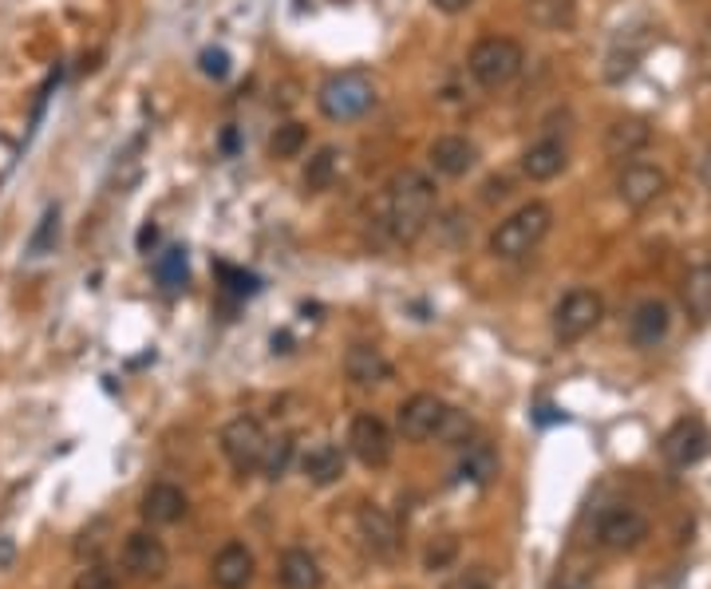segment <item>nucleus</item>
<instances>
[{
    "instance_id": "nucleus-1",
    "label": "nucleus",
    "mask_w": 711,
    "mask_h": 589,
    "mask_svg": "<svg viewBox=\"0 0 711 589\" xmlns=\"http://www.w3.org/2000/svg\"><path fill=\"white\" fill-rule=\"evenodd\" d=\"M435 182L427 179L424 171H399L396 179L387 182V230L396 242H415V237H424V230L431 226L435 219Z\"/></svg>"
},
{
    "instance_id": "nucleus-2",
    "label": "nucleus",
    "mask_w": 711,
    "mask_h": 589,
    "mask_svg": "<svg viewBox=\"0 0 711 589\" xmlns=\"http://www.w3.org/2000/svg\"><path fill=\"white\" fill-rule=\"evenodd\" d=\"M549 226H553V210L546 202H526L510 214V219L498 222V230L490 234V254L502 257V262H518V257L534 254L541 242H546Z\"/></svg>"
},
{
    "instance_id": "nucleus-3",
    "label": "nucleus",
    "mask_w": 711,
    "mask_h": 589,
    "mask_svg": "<svg viewBox=\"0 0 711 589\" xmlns=\"http://www.w3.org/2000/svg\"><path fill=\"white\" fill-rule=\"evenodd\" d=\"M316 103L333 123H352V119L368 115L376 108V83H372L368 72H336L321 83Z\"/></svg>"
},
{
    "instance_id": "nucleus-4",
    "label": "nucleus",
    "mask_w": 711,
    "mask_h": 589,
    "mask_svg": "<svg viewBox=\"0 0 711 589\" xmlns=\"http://www.w3.org/2000/svg\"><path fill=\"white\" fill-rule=\"evenodd\" d=\"M522 64H526V52L514 37H483L467 55V68L470 75H475V83H483V88L490 91L518 80Z\"/></svg>"
},
{
    "instance_id": "nucleus-5",
    "label": "nucleus",
    "mask_w": 711,
    "mask_h": 589,
    "mask_svg": "<svg viewBox=\"0 0 711 589\" xmlns=\"http://www.w3.org/2000/svg\"><path fill=\"white\" fill-rule=\"evenodd\" d=\"M605 317V301L593 290H569L553 308V336L561 345H573L581 336H589Z\"/></svg>"
},
{
    "instance_id": "nucleus-6",
    "label": "nucleus",
    "mask_w": 711,
    "mask_h": 589,
    "mask_svg": "<svg viewBox=\"0 0 711 589\" xmlns=\"http://www.w3.org/2000/svg\"><path fill=\"white\" fill-rule=\"evenodd\" d=\"M265 447H270V436H265V427L253 416H237L222 427V455L230 459V467L237 475L257 471L265 459Z\"/></svg>"
},
{
    "instance_id": "nucleus-7",
    "label": "nucleus",
    "mask_w": 711,
    "mask_h": 589,
    "mask_svg": "<svg viewBox=\"0 0 711 589\" xmlns=\"http://www.w3.org/2000/svg\"><path fill=\"white\" fill-rule=\"evenodd\" d=\"M356 538H360V546L376 562H396L399 550H404L399 522L387 515L384 507H376V502H364V507L356 510Z\"/></svg>"
},
{
    "instance_id": "nucleus-8",
    "label": "nucleus",
    "mask_w": 711,
    "mask_h": 589,
    "mask_svg": "<svg viewBox=\"0 0 711 589\" xmlns=\"http://www.w3.org/2000/svg\"><path fill=\"white\" fill-rule=\"evenodd\" d=\"M708 451H711V431L708 424L695 416L676 419V424L668 427V436L660 439V455H664L668 467H676V471H688V467L703 463Z\"/></svg>"
},
{
    "instance_id": "nucleus-9",
    "label": "nucleus",
    "mask_w": 711,
    "mask_h": 589,
    "mask_svg": "<svg viewBox=\"0 0 711 589\" xmlns=\"http://www.w3.org/2000/svg\"><path fill=\"white\" fill-rule=\"evenodd\" d=\"M348 451L356 455L364 467L379 471V467H387L392 455H396V436H392V427H387L384 419L364 412V416H356L348 427Z\"/></svg>"
},
{
    "instance_id": "nucleus-10",
    "label": "nucleus",
    "mask_w": 711,
    "mask_h": 589,
    "mask_svg": "<svg viewBox=\"0 0 711 589\" xmlns=\"http://www.w3.org/2000/svg\"><path fill=\"white\" fill-rule=\"evenodd\" d=\"M447 404H443L435 392H415L412 399H404L396 412V427L399 436L412 439V444H427L443 431V419H447Z\"/></svg>"
},
{
    "instance_id": "nucleus-11",
    "label": "nucleus",
    "mask_w": 711,
    "mask_h": 589,
    "mask_svg": "<svg viewBox=\"0 0 711 589\" xmlns=\"http://www.w3.org/2000/svg\"><path fill=\"white\" fill-rule=\"evenodd\" d=\"M649 538V518L637 507H609L597 518V542L612 554H629Z\"/></svg>"
},
{
    "instance_id": "nucleus-12",
    "label": "nucleus",
    "mask_w": 711,
    "mask_h": 589,
    "mask_svg": "<svg viewBox=\"0 0 711 589\" xmlns=\"http://www.w3.org/2000/svg\"><path fill=\"white\" fill-rule=\"evenodd\" d=\"M123 566L139 581H163L171 570V554H166L163 538H154L151 530H135L123 542Z\"/></svg>"
},
{
    "instance_id": "nucleus-13",
    "label": "nucleus",
    "mask_w": 711,
    "mask_h": 589,
    "mask_svg": "<svg viewBox=\"0 0 711 589\" xmlns=\"http://www.w3.org/2000/svg\"><path fill=\"white\" fill-rule=\"evenodd\" d=\"M668 191V174L652 163H629L617 179V199L629 210H649Z\"/></svg>"
},
{
    "instance_id": "nucleus-14",
    "label": "nucleus",
    "mask_w": 711,
    "mask_h": 589,
    "mask_svg": "<svg viewBox=\"0 0 711 589\" xmlns=\"http://www.w3.org/2000/svg\"><path fill=\"white\" fill-rule=\"evenodd\" d=\"M257 573V558L245 542H225L210 562V581L217 589H250Z\"/></svg>"
},
{
    "instance_id": "nucleus-15",
    "label": "nucleus",
    "mask_w": 711,
    "mask_h": 589,
    "mask_svg": "<svg viewBox=\"0 0 711 589\" xmlns=\"http://www.w3.org/2000/svg\"><path fill=\"white\" fill-rule=\"evenodd\" d=\"M427 159H431V166L443 179H463V174L475 171L478 146L467 135H439L431 143V151H427Z\"/></svg>"
},
{
    "instance_id": "nucleus-16",
    "label": "nucleus",
    "mask_w": 711,
    "mask_h": 589,
    "mask_svg": "<svg viewBox=\"0 0 711 589\" xmlns=\"http://www.w3.org/2000/svg\"><path fill=\"white\" fill-rule=\"evenodd\" d=\"M139 515H143L146 526H174L186 515V495H182V487H174V483H151V487L143 490Z\"/></svg>"
},
{
    "instance_id": "nucleus-17",
    "label": "nucleus",
    "mask_w": 711,
    "mask_h": 589,
    "mask_svg": "<svg viewBox=\"0 0 711 589\" xmlns=\"http://www.w3.org/2000/svg\"><path fill=\"white\" fill-rule=\"evenodd\" d=\"M344 376L356 388H379V384L392 380V360L376 345H352L344 356Z\"/></svg>"
},
{
    "instance_id": "nucleus-18",
    "label": "nucleus",
    "mask_w": 711,
    "mask_h": 589,
    "mask_svg": "<svg viewBox=\"0 0 711 589\" xmlns=\"http://www.w3.org/2000/svg\"><path fill=\"white\" fill-rule=\"evenodd\" d=\"M672 328V313L664 301H640L629 317V341L637 348H657Z\"/></svg>"
},
{
    "instance_id": "nucleus-19",
    "label": "nucleus",
    "mask_w": 711,
    "mask_h": 589,
    "mask_svg": "<svg viewBox=\"0 0 711 589\" xmlns=\"http://www.w3.org/2000/svg\"><path fill=\"white\" fill-rule=\"evenodd\" d=\"M566 166H569V151H566V143H558V139H538V143L526 146V154H522V174L530 182L558 179Z\"/></svg>"
},
{
    "instance_id": "nucleus-20",
    "label": "nucleus",
    "mask_w": 711,
    "mask_h": 589,
    "mask_svg": "<svg viewBox=\"0 0 711 589\" xmlns=\"http://www.w3.org/2000/svg\"><path fill=\"white\" fill-rule=\"evenodd\" d=\"M277 586L281 589H321L325 586V573H321V562L313 554L293 546V550L281 554L277 562Z\"/></svg>"
},
{
    "instance_id": "nucleus-21",
    "label": "nucleus",
    "mask_w": 711,
    "mask_h": 589,
    "mask_svg": "<svg viewBox=\"0 0 711 589\" xmlns=\"http://www.w3.org/2000/svg\"><path fill=\"white\" fill-rule=\"evenodd\" d=\"M301 471L313 487H333V483L344 479V451L336 444H316L305 451L301 459Z\"/></svg>"
},
{
    "instance_id": "nucleus-22",
    "label": "nucleus",
    "mask_w": 711,
    "mask_h": 589,
    "mask_svg": "<svg viewBox=\"0 0 711 589\" xmlns=\"http://www.w3.org/2000/svg\"><path fill=\"white\" fill-rule=\"evenodd\" d=\"M649 143H652V131L644 119H617V123L605 131V151H609L612 159H632V154L644 151Z\"/></svg>"
},
{
    "instance_id": "nucleus-23",
    "label": "nucleus",
    "mask_w": 711,
    "mask_h": 589,
    "mask_svg": "<svg viewBox=\"0 0 711 589\" xmlns=\"http://www.w3.org/2000/svg\"><path fill=\"white\" fill-rule=\"evenodd\" d=\"M459 475H463V479H470V483H478V487L495 483V475H498V451L487 444V439H470V444H463Z\"/></svg>"
},
{
    "instance_id": "nucleus-24",
    "label": "nucleus",
    "mask_w": 711,
    "mask_h": 589,
    "mask_svg": "<svg viewBox=\"0 0 711 589\" xmlns=\"http://www.w3.org/2000/svg\"><path fill=\"white\" fill-rule=\"evenodd\" d=\"M680 305L692 321L711 317V265H695L688 270L684 285H680Z\"/></svg>"
},
{
    "instance_id": "nucleus-25",
    "label": "nucleus",
    "mask_w": 711,
    "mask_h": 589,
    "mask_svg": "<svg viewBox=\"0 0 711 589\" xmlns=\"http://www.w3.org/2000/svg\"><path fill=\"white\" fill-rule=\"evenodd\" d=\"M526 20L534 28L558 32V28H569L577 20V0H526Z\"/></svg>"
},
{
    "instance_id": "nucleus-26",
    "label": "nucleus",
    "mask_w": 711,
    "mask_h": 589,
    "mask_svg": "<svg viewBox=\"0 0 711 589\" xmlns=\"http://www.w3.org/2000/svg\"><path fill=\"white\" fill-rule=\"evenodd\" d=\"M336 146H321V151L308 159V166H305V191L308 194H321V191H328L333 186V179H336Z\"/></svg>"
},
{
    "instance_id": "nucleus-27",
    "label": "nucleus",
    "mask_w": 711,
    "mask_h": 589,
    "mask_svg": "<svg viewBox=\"0 0 711 589\" xmlns=\"http://www.w3.org/2000/svg\"><path fill=\"white\" fill-rule=\"evenodd\" d=\"M55 242H60V206H48L44 214H40V222H37V230H32V237H28V254H32V257L52 254Z\"/></svg>"
},
{
    "instance_id": "nucleus-28",
    "label": "nucleus",
    "mask_w": 711,
    "mask_h": 589,
    "mask_svg": "<svg viewBox=\"0 0 711 589\" xmlns=\"http://www.w3.org/2000/svg\"><path fill=\"white\" fill-rule=\"evenodd\" d=\"M154 273H159V282L166 285V290H182L186 285V277H190V270H186V250L182 245H174V250H166L159 262H154Z\"/></svg>"
},
{
    "instance_id": "nucleus-29",
    "label": "nucleus",
    "mask_w": 711,
    "mask_h": 589,
    "mask_svg": "<svg viewBox=\"0 0 711 589\" xmlns=\"http://www.w3.org/2000/svg\"><path fill=\"white\" fill-rule=\"evenodd\" d=\"M305 143H308V131L301 128V123H281L270 139V151L277 154V159H297V154L305 151Z\"/></svg>"
},
{
    "instance_id": "nucleus-30",
    "label": "nucleus",
    "mask_w": 711,
    "mask_h": 589,
    "mask_svg": "<svg viewBox=\"0 0 711 589\" xmlns=\"http://www.w3.org/2000/svg\"><path fill=\"white\" fill-rule=\"evenodd\" d=\"M459 558V538L455 535H439V538H431L427 542V550H424V570H447L450 562Z\"/></svg>"
},
{
    "instance_id": "nucleus-31",
    "label": "nucleus",
    "mask_w": 711,
    "mask_h": 589,
    "mask_svg": "<svg viewBox=\"0 0 711 589\" xmlns=\"http://www.w3.org/2000/svg\"><path fill=\"white\" fill-rule=\"evenodd\" d=\"M288 459H293V439H288V436L270 439V447H265V459H262V471L270 475V479H281V475L288 471Z\"/></svg>"
},
{
    "instance_id": "nucleus-32",
    "label": "nucleus",
    "mask_w": 711,
    "mask_h": 589,
    "mask_svg": "<svg viewBox=\"0 0 711 589\" xmlns=\"http://www.w3.org/2000/svg\"><path fill=\"white\" fill-rule=\"evenodd\" d=\"M72 589H119V581H115V573H111L108 566L95 562V566H88L80 578H75Z\"/></svg>"
},
{
    "instance_id": "nucleus-33",
    "label": "nucleus",
    "mask_w": 711,
    "mask_h": 589,
    "mask_svg": "<svg viewBox=\"0 0 711 589\" xmlns=\"http://www.w3.org/2000/svg\"><path fill=\"white\" fill-rule=\"evenodd\" d=\"M443 589H495V581H490L487 566H470V570L455 573Z\"/></svg>"
},
{
    "instance_id": "nucleus-34",
    "label": "nucleus",
    "mask_w": 711,
    "mask_h": 589,
    "mask_svg": "<svg viewBox=\"0 0 711 589\" xmlns=\"http://www.w3.org/2000/svg\"><path fill=\"white\" fill-rule=\"evenodd\" d=\"M217 273L225 277V290H234L237 297H245V293H257V277L245 270H234V265H217Z\"/></svg>"
},
{
    "instance_id": "nucleus-35",
    "label": "nucleus",
    "mask_w": 711,
    "mask_h": 589,
    "mask_svg": "<svg viewBox=\"0 0 711 589\" xmlns=\"http://www.w3.org/2000/svg\"><path fill=\"white\" fill-rule=\"evenodd\" d=\"M199 64L206 75H214V80H225L230 75V52L225 48H206V52L199 55Z\"/></svg>"
},
{
    "instance_id": "nucleus-36",
    "label": "nucleus",
    "mask_w": 711,
    "mask_h": 589,
    "mask_svg": "<svg viewBox=\"0 0 711 589\" xmlns=\"http://www.w3.org/2000/svg\"><path fill=\"white\" fill-rule=\"evenodd\" d=\"M475 0H435V9L447 12V17H459V12H467Z\"/></svg>"
},
{
    "instance_id": "nucleus-37",
    "label": "nucleus",
    "mask_w": 711,
    "mask_h": 589,
    "mask_svg": "<svg viewBox=\"0 0 711 589\" xmlns=\"http://www.w3.org/2000/svg\"><path fill=\"white\" fill-rule=\"evenodd\" d=\"M700 182H703V191L711 194V151L703 154V163H700Z\"/></svg>"
},
{
    "instance_id": "nucleus-38",
    "label": "nucleus",
    "mask_w": 711,
    "mask_h": 589,
    "mask_svg": "<svg viewBox=\"0 0 711 589\" xmlns=\"http://www.w3.org/2000/svg\"><path fill=\"white\" fill-rule=\"evenodd\" d=\"M154 237H159V230H154V226H143V230H139V250H151Z\"/></svg>"
},
{
    "instance_id": "nucleus-39",
    "label": "nucleus",
    "mask_w": 711,
    "mask_h": 589,
    "mask_svg": "<svg viewBox=\"0 0 711 589\" xmlns=\"http://www.w3.org/2000/svg\"><path fill=\"white\" fill-rule=\"evenodd\" d=\"M506 194H510L506 182H487V199H506Z\"/></svg>"
},
{
    "instance_id": "nucleus-40",
    "label": "nucleus",
    "mask_w": 711,
    "mask_h": 589,
    "mask_svg": "<svg viewBox=\"0 0 711 589\" xmlns=\"http://www.w3.org/2000/svg\"><path fill=\"white\" fill-rule=\"evenodd\" d=\"M222 146H225V151H234V146H237V135H234V131H225Z\"/></svg>"
},
{
    "instance_id": "nucleus-41",
    "label": "nucleus",
    "mask_w": 711,
    "mask_h": 589,
    "mask_svg": "<svg viewBox=\"0 0 711 589\" xmlns=\"http://www.w3.org/2000/svg\"><path fill=\"white\" fill-rule=\"evenodd\" d=\"M561 589H589V586H586V581H573V578H566V586H561Z\"/></svg>"
}]
</instances>
